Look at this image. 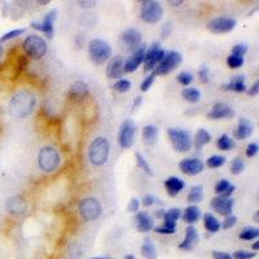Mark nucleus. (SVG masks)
Wrapping results in <instances>:
<instances>
[{"label":"nucleus","instance_id":"nucleus-1","mask_svg":"<svg viewBox=\"0 0 259 259\" xmlns=\"http://www.w3.org/2000/svg\"><path fill=\"white\" fill-rule=\"evenodd\" d=\"M35 105V96L31 94L30 91H18L17 94L13 95L11 101H9V113H11L12 117L17 118V119H22V118L29 117L33 113Z\"/></svg>","mask_w":259,"mask_h":259},{"label":"nucleus","instance_id":"nucleus-2","mask_svg":"<svg viewBox=\"0 0 259 259\" xmlns=\"http://www.w3.org/2000/svg\"><path fill=\"white\" fill-rule=\"evenodd\" d=\"M109 151H110V145L105 138L100 136L95 139L88 148V158L91 163L95 166L104 165L108 161Z\"/></svg>","mask_w":259,"mask_h":259},{"label":"nucleus","instance_id":"nucleus-3","mask_svg":"<svg viewBox=\"0 0 259 259\" xmlns=\"http://www.w3.org/2000/svg\"><path fill=\"white\" fill-rule=\"evenodd\" d=\"M88 54L95 63L101 65L112 57V47L101 39H92L88 44Z\"/></svg>","mask_w":259,"mask_h":259},{"label":"nucleus","instance_id":"nucleus-4","mask_svg":"<svg viewBox=\"0 0 259 259\" xmlns=\"http://www.w3.org/2000/svg\"><path fill=\"white\" fill-rule=\"evenodd\" d=\"M60 153L53 147H44L40 149L38 154V163L39 167L45 172H52L57 169L60 165Z\"/></svg>","mask_w":259,"mask_h":259},{"label":"nucleus","instance_id":"nucleus-5","mask_svg":"<svg viewBox=\"0 0 259 259\" xmlns=\"http://www.w3.org/2000/svg\"><path fill=\"white\" fill-rule=\"evenodd\" d=\"M167 134H169L170 142H171L175 151L180 152V153L190 151L193 143L189 131L181 128H169Z\"/></svg>","mask_w":259,"mask_h":259},{"label":"nucleus","instance_id":"nucleus-6","mask_svg":"<svg viewBox=\"0 0 259 259\" xmlns=\"http://www.w3.org/2000/svg\"><path fill=\"white\" fill-rule=\"evenodd\" d=\"M22 47H24L25 53L31 58H42L47 53V48H48L45 40L39 35L27 36L24 40Z\"/></svg>","mask_w":259,"mask_h":259},{"label":"nucleus","instance_id":"nucleus-7","mask_svg":"<svg viewBox=\"0 0 259 259\" xmlns=\"http://www.w3.org/2000/svg\"><path fill=\"white\" fill-rule=\"evenodd\" d=\"M140 16H142L143 21L147 22V24H157L162 18L163 8L158 2L145 0L142 3Z\"/></svg>","mask_w":259,"mask_h":259},{"label":"nucleus","instance_id":"nucleus-8","mask_svg":"<svg viewBox=\"0 0 259 259\" xmlns=\"http://www.w3.org/2000/svg\"><path fill=\"white\" fill-rule=\"evenodd\" d=\"M101 210H103L101 204L99 202V200L94 199V197H87V199L82 200L79 204V213L86 222L96 220L101 215Z\"/></svg>","mask_w":259,"mask_h":259},{"label":"nucleus","instance_id":"nucleus-9","mask_svg":"<svg viewBox=\"0 0 259 259\" xmlns=\"http://www.w3.org/2000/svg\"><path fill=\"white\" fill-rule=\"evenodd\" d=\"M181 60H183V57H181V54L179 53V52H166L165 57H163L162 60H161V62L157 65V68L154 69L153 73L156 76H166V74H170V73L181 62Z\"/></svg>","mask_w":259,"mask_h":259},{"label":"nucleus","instance_id":"nucleus-10","mask_svg":"<svg viewBox=\"0 0 259 259\" xmlns=\"http://www.w3.org/2000/svg\"><path fill=\"white\" fill-rule=\"evenodd\" d=\"M181 217L180 209L172 208L163 213V224L154 228L157 233L161 235H172L176 231V220Z\"/></svg>","mask_w":259,"mask_h":259},{"label":"nucleus","instance_id":"nucleus-11","mask_svg":"<svg viewBox=\"0 0 259 259\" xmlns=\"http://www.w3.org/2000/svg\"><path fill=\"white\" fill-rule=\"evenodd\" d=\"M119 45L124 52H135L142 45V34L136 29H127L119 38Z\"/></svg>","mask_w":259,"mask_h":259},{"label":"nucleus","instance_id":"nucleus-12","mask_svg":"<svg viewBox=\"0 0 259 259\" xmlns=\"http://www.w3.org/2000/svg\"><path fill=\"white\" fill-rule=\"evenodd\" d=\"M236 21L235 18L227 17V16H220V17H215L208 22V29L214 34H226L232 31L235 29Z\"/></svg>","mask_w":259,"mask_h":259},{"label":"nucleus","instance_id":"nucleus-13","mask_svg":"<svg viewBox=\"0 0 259 259\" xmlns=\"http://www.w3.org/2000/svg\"><path fill=\"white\" fill-rule=\"evenodd\" d=\"M135 136L136 124L131 119H126L121 124L119 135H118V142H119V145H121L122 149H128V148L133 147L134 142H135Z\"/></svg>","mask_w":259,"mask_h":259},{"label":"nucleus","instance_id":"nucleus-14","mask_svg":"<svg viewBox=\"0 0 259 259\" xmlns=\"http://www.w3.org/2000/svg\"><path fill=\"white\" fill-rule=\"evenodd\" d=\"M166 51L165 49L161 48L160 43L156 42L152 44V47L147 51L145 53V58H144V65H145V70L147 72H152L157 68V65L161 62L163 57H165Z\"/></svg>","mask_w":259,"mask_h":259},{"label":"nucleus","instance_id":"nucleus-15","mask_svg":"<svg viewBox=\"0 0 259 259\" xmlns=\"http://www.w3.org/2000/svg\"><path fill=\"white\" fill-rule=\"evenodd\" d=\"M56 18H57V11H56V9H52V11H49V12L43 17L42 21L33 22V24H31V27L35 29V30L42 31L47 38L52 39L54 35L53 24L54 21H56Z\"/></svg>","mask_w":259,"mask_h":259},{"label":"nucleus","instance_id":"nucleus-16","mask_svg":"<svg viewBox=\"0 0 259 259\" xmlns=\"http://www.w3.org/2000/svg\"><path fill=\"white\" fill-rule=\"evenodd\" d=\"M145 53H147V45L142 44L135 52H133V54L130 56L128 60L124 61V72L126 73L135 72V70L138 69L143 62H144Z\"/></svg>","mask_w":259,"mask_h":259},{"label":"nucleus","instance_id":"nucleus-17","mask_svg":"<svg viewBox=\"0 0 259 259\" xmlns=\"http://www.w3.org/2000/svg\"><path fill=\"white\" fill-rule=\"evenodd\" d=\"M233 205H235V200L231 199V197L219 196L211 200V208L214 209L217 213H219L220 215H224V217L231 215L233 210Z\"/></svg>","mask_w":259,"mask_h":259},{"label":"nucleus","instance_id":"nucleus-18","mask_svg":"<svg viewBox=\"0 0 259 259\" xmlns=\"http://www.w3.org/2000/svg\"><path fill=\"white\" fill-rule=\"evenodd\" d=\"M124 58L121 56H115L109 61L108 68H106V76L109 78H122L124 74Z\"/></svg>","mask_w":259,"mask_h":259},{"label":"nucleus","instance_id":"nucleus-19","mask_svg":"<svg viewBox=\"0 0 259 259\" xmlns=\"http://www.w3.org/2000/svg\"><path fill=\"white\" fill-rule=\"evenodd\" d=\"M208 117L210 119H223V118H233L235 117V110L231 106L224 103H218L211 108L208 113Z\"/></svg>","mask_w":259,"mask_h":259},{"label":"nucleus","instance_id":"nucleus-20","mask_svg":"<svg viewBox=\"0 0 259 259\" xmlns=\"http://www.w3.org/2000/svg\"><path fill=\"white\" fill-rule=\"evenodd\" d=\"M179 169L187 175H197L204 170V163L199 158H185L180 162Z\"/></svg>","mask_w":259,"mask_h":259},{"label":"nucleus","instance_id":"nucleus-21","mask_svg":"<svg viewBox=\"0 0 259 259\" xmlns=\"http://www.w3.org/2000/svg\"><path fill=\"white\" fill-rule=\"evenodd\" d=\"M199 242V232L197 229L193 226H189L185 231V237L181 241V244L179 245L181 250H192L193 247L196 246V244Z\"/></svg>","mask_w":259,"mask_h":259},{"label":"nucleus","instance_id":"nucleus-22","mask_svg":"<svg viewBox=\"0 0 259 259\" xmlns=\"http://www.w3.org/2000/svg\"><path fill=\"white\" fill-rule=\"evenodd\" d=\"M251 134H253V123L249 119H246V118H241L240 122H238L237 127H236V130L233 131V136L237 140H245Z\"/></svg>","mask_w":259,"mask_h":259},{"label":"nucleus","instance_id":"nucleus-23","mask_svg":"<svg viewBox=\"0 0 259 259\" xmlns=\"http://www.w3.org/2000/svg\"><path fill=\"white\" fill-rule=\"evenodd\" d=\"M7 210L9 214L20 215L26 210V201L21 196H13L7 201Z\"/></svg>","mask_w":259,"mask_h":259},{"label":"nucleus","instance_id":"nucleus-24","mask_svg":"<svg viewBox=\"0 0 259 259\" xmlns=\"http://www.w3.org/2000/svg\"><path fill=\"white\" fill-rule=\"evenodd\" d=\"M136 226L140 232H149L154 227V222L152 217L145 211H140L136 215Z\"/></svg>","mask_w":259,"mask_h":259},{"label":"nucleus","instance_id":"nucleus-25","mask_svg":"<svg viewBox=\"0 0 259 259\" xmlns=\"http://www.w3.org/2000/svg\"><path fill=\"white\" fill-rule=\"evenodd\" d=\"M165 187L167 189V192H169L170 196L174 197L184 189L185 184H184V181L181 179L176 178V176H171V178H169L165 181Z\"/></svg>","mask_w":259,"mask_h":259},{"label":"nucleus","instance_id":"nucleus-26","mask_svg":"<svg viewBox=\"0 0 259 259\" xmlns=\"http://www.w3.org/2000/svg\"><path fill=\"white\" fill-rule=\"evenodd\" d=\"M223 90L227 91H235V92H244L246 90V86H245V77L237 76L233 77L232 81L227 83V85H223Z\"/></svg>","mask_w":259,"mask_h":259},{"label":"nucleus","instance_id":"nucleus-27","mask_svg":"<svg viewBox=\"0 0 259 259\" xmlns=\"http://www.w3.org/2000/svg\"><path fill=\"white\" fill-rule=\"evenodd\" d=\"M90 94V90H88V86L83 82H76L74 85L70 87L69 95L74 99H83L87 95Z\"/></svg>","mask_w":259,"mask_h":259},{"label":"nucleus","instance_id":"nucleus-28","mask_svg":"<svg viewBox=\"0 0 259 259\" xmlns=\"http://www.w3.org/2000/svg\"><path fill=\"white\" fill-rule=\"evenodd\" d=\"M200 218H201V210H200V209L197 208L196 205L188 206V208L185 209V211H184V214H183L184 222H185V223H188V224L196 223Z\"/></svg>","mask_w":259,"mask_h":259},{"label":"nucleus","instance_id":"nucleus-29","mask_svg":"<svg viewBox=\"0 0 259 259\" xmlns=\"http://www.w3.org/2000/svg\"><path fill=\"white\" fill-rule=\"evenodd\" d=\"M157 138H158V128L156 126L148 124L143 128V139L145 144L153 145L157 142Z\"/></svg>","mask_w":259,"mask_h":259},{"label":"nucleus","instance_id":"nucleus-30","mask_svg":"<svg viewBox=\"0 0 259 259\" xmlns=\"http://www.w3.org/2000/svg\"><path fill=\"white\" fill-rule=\"evenodd\" d=\"M210 142H211L210 134H209L206 130L200 128L199 131H197V134H196V139H195V147H196L197 151H199V149H201L204 145H206L208 143H210Z\"/></svg>","mask_w":259,"mask_h":259},{"label":"nucleus","instance_id":"nucleus-31","mask_svg":"<svg viewBox=\"0 0 259 259\" xmlns=\"http://www.w3.org/2000/svg\"><path fill=\"white\" fill-rule=\"evenodd\" d=\"M204 222H205V228L208 229L209 232L215 233L220 229L219 220H218L214 215H211L210 213H206V214L204 215Z\"/></svg>","mask_w":259,"mask_h":259},{"label":"nucleus","instance_id":"nucleus-32","mask_svg":"<svg viewBox=\"0 0 259 259\" xmlns=\"http://www.w3.org/2000/svg\"><path fill=\"white\" fill-rule=\"evenodd\" d=\"M142 254H143V256L147 259H156L157 258L156 247H154L153 242H152L149 238H147V240L144 241V244H143Z\"/></svg>","mask_w":259,"mask_h":259},{"label":"nucleus","instance_id":"nucleus-33","mask_svg":"<svg viewBox=\"0 0 259 259\" xmlns=\"http://www.w3.org/2000/svg\"><path fill=\"white\" fill-rule=\"evenodd\" d=\"M204 200V187L202 185H195L190 188L189 195H188V201L192 204H197Z\"/></svg>","mask_w":259,"mask_h":259},{"label":"nucleus","instance_id":"nucleus-34","mask_svg":"<svg viewBox=\"0 0 259 259\" xmlns=\"http://www.w3.org/2000/svg\"><path fill=\"white\" fill-rule=\"evenodd\" d=\"M181 96L189 103H197L201 99V92L197 88H184L183 92H181Z\"/></svg>","mask_w":259,"mask_h":259},{"label":"nucleus","instance_id":"nucleus-35","mask_svg":"<svg viewBox=\"0 0 259 259\" xmlns=\"http://www.w3.org/2000/svg\"><path fill=\"white\" fill-rule=\"evenodd\" d=\"M235 140H232L228 135H222L217 142V147L220 151H231L235 148Z\"/></svg>","mask_w":259,"mask_h":259},{"label":"nucleus","instance_id":"nucleus-36","mask_svg":"<svg viewBox=\"0 0 259 259\" xmlns=\"http://www.w3.org/2000/svg\"><path fill=\"white\" fill-rule=\"evenodd\" d=\"M259 236V229L255 228V227H245L244 229L240 233V238L241 240H245V241H250V240H254Z\"/></svg>","mask_w":259,"mask_h":259},{"label":"nucleus","instance_id":"nucleus-37","mask_svg":"<svg viewBox=\"0 0 259 259\" xmlns=\"http://www.w3.org/2000/svg\"><path fill=\"white\" fill-rule=\"evenodd\" d=\"M224 163H226V157L215 154V156H211L210 158H208L206 165H208V167H210V169H218V167H222Z\"/></svg>","mask_w":259,"mask_h":259},{"label":"nucleus","instance_id":"nucleus-38","mask_svg":"<svg viewBox=\"0 0 259 259\" xmlns=\"http://www.w3.org/2000/svg\"><path fill=\"white\" fill-rule=\"evenodd\" d=\"M135 157H136V165H138L139 169L144 170V171L147 172V174L149 175V176H152V175H153V171H152L151 166H149L148 161L145 160L144 157H143L140 153H136Z\"/></svg>","mask_w":259,"mask_h":259},{"label":"nucleus","instance_id":"nucleus-39","mask_svg":"<svg viewBox=\"0 0 259 259\" xmlns=\"http://www.w3.org/2000/svg\"><path fill=\"white\" fill-rule=\"evenodd\" d=\"M242 63H244V57L235 56V54H229L228 57H227V65L231 69H238V68L242 67Z\"/></svg>","mask_w":259,"mask_h":259},{"label":"nucleus","instance_id":"nucleus-40","mask_svg":"<svg viewBox=\"0 0 259 259\" xmlns=\"http://www.w3.org/2000/svg\"><path fill=\"white\" fill-rule=\"evenodd\" d=\"M25 31H26L25 29H16V30L8 31V33H6L2 38H0V43L8 42V40L15 39V38H17V36H21Z\"/></svg>","mask_w":259,"mask_h":259},{"label":"nucleus","instance_id":"nucleus-41","mask_svg":"<svg viewBox=\"0 0 259 259\" xmlns=\"http://www.w3.org/2000/svg\"><path fill=\"white\" fill-rule=\"evenodd\" d=\"M245 169V162L242 161V158H235V160L232 161V166H231V171H232V174L237 175V174H241L242 171H244Z\"/></svg>","mask_w":259,"mask_h":259},{"label":"nucleus","instance_id":"nucleus-42","mask_svg":"<svg viewBox=\"0 0 259 259\" xmlns=\"http://www.w3.org/2000/svg\"><path fill=\"white\" fill-rule=\"evenodd\" d=\"M131 88V82L128 79H119L114 85V90L118 92H128Z\"/></svg>","mask_w":259,"mask_h":259},{"label":"nucleus","instance_id":"nucleus-43","mask_svg":"<svg viewBox=\"0 0 259 259\" xmlns=\"http://www.w3.org/2000/svg\"><path fill=\"white\" fill-rule=\"evenodd\" d=\"M231 187H232V184L229 183L228 180H226V179H222V180H219L215 184V192L219 193V195H223V193L227 192Z\"/></svg>","mask_w":259,"mask_h":259},{"label":"nucleus","instance_id":"nucleus-44","mask_svg":"<svg viewBox=\"0 0 259 259\" xmlns=\"http://www.w3.org/2000/svg\"><path fill=\"white\" fill-rule=\"evenodd\" d=\"M176 79H178V82H179V83H180L181 86H184V87H187L188 85H190V83H192L193 76H192V74H190V73H188V72H181Z\"/></svg>","mask_w":259,"mask_h":259},{"label":"nucleus","instance_id":"nucleus-45","mask_svg":"<svg viewBox=\"0 0 259 259\" xmlns=\"http://www.w3.org/2000/svg\"><path fill=\"white\" fill-rule=\"evenodd\" d=\"M256 256L255 251H246V250H237L233 253V259H253Z\"/></svg>","mask_w":259,"mask_h":259},{"label":"nucleus","instance_id":"nucleus-46","mask_svg":"<svg viewBox=\"0 0 259 259\" xmlns=\"http://www.w3.org/2000/svg\"><path fill=\"white\" fill-rule=\"evenodd\" d=\"M154 78H156V74H154V73H151V74H149V76H148L147 78L143 81L142 86H140V90H142L143 92H145V91L149 90V88L152 87V85H153Z\"/></svg>","mask_w":259,"mask_h":259},{"label":"nucleus","instance_id":"nucleus-47","mask_svg":"<svg viewBox=\"0 0 259 259\" xmlns=\"http://www.w3.org/2000/svg\"><path fill=\"white\" fill-rule=\"evenodd\" d=\"M247 52V45L241 43V44H236L233 45L232 48V53L231 54H235V56H240V57H244V54Z\"/></svg>","mask_w":259,"mask_h":259},{"label":"nucleus","instance_id":"nucleus-48","mask_svg":"<svg viewBox=\"0 0 259 259\" xmlns=\"http://www.w3.org/2000/svg\"><path fill=\"white\" fill-rule=\"evenodd\" d=\"M199 77L201 83H204V85H206L209 82V68L206 65H202L201 67V69L199 72Z\"/></svg>","mask_w":259,"mask_h":259},{"label":"nucleus","instance_id":"nucleus-49","mask_svg":"<svg viewBox=\"0 0 259 259\" xmlns=\"http://www.w3.org/2000/svg\"><path fill=\"white\" fill-rule=\"evenodd\" d=\"M236 222H237V218L235 217V215H228V217L226 218V220L223 222V224H222V227H223V229H229L232 228L233 226L236 224Z\"/></svg>","mask_w":259,"mask_h":259},{"label":"nucleus","instance_id":"nucleus-50","mask_svg":"<svg viewBox=\"0 0 259 259\" xmlns=\"http://www.w3.org/2000/svg\"><path fill=\"white\" fill-rule=\"evenodd\" d=\"M258 151H259L258 144H256V143H251V144L247 145L246 148V156L249 157V158H251V157H254L256 153H258Z\"/></svg>","mask_w":259,"mask_h":259},{"label":"nucleus","instance_id":"nucleus-51","mask_svg":"<svg viewBox=\"0 0 259 259\" xmlns=\"http://www.w3.org/2000/svg\"><path fill=\"white\" fill-rule=\"evenodd\" d=\"M139 206H140V202L138 199H131L128 202V211L130 213H136L139 210Z\"/></svg>","mask_w":259,"mask_h":259},{"label":"nucleus","instance_id":"nucleus-52","mask_svg":"<svg viewBox=\"0 0 259 259\" xmlns=\"http://www.w3.org/2000/svg\"><path fill=\"white\" fill-rule=\"evenodd\" d=\"M154 202L157 204L158 200H157L154 196H152V195H147V196H144V199H143V205L144 206H152Z\"/></svg>","mask_w":259,"mask_h":259},{"label":"nucleus","instance_id":"nucleus-53","mask_svg":"<svg viewBox=\"0 0 259 259\" xmlns=\"http://www.w3.org/2000/svg\"><path fill=\"white\" fill-rule=\"evenodd\" d=\"M213 258L214 259H232V255L224 251H213Z\"/></svg>","mask_w":259,"mask_h":259},{"label":"nucleus","instance_id":"nucleus-54","mask_svg":"<svg viewBox=\"0 0 259 259\" xmlns=\"http://www.w3.org/2000/svg\"><path fill=\"white\" fill-rule=\"evenodd\" d=\"M170 34H171V24H170V22H167V24H165L162 26V30H161V35H162V38H167Z\"/></svg>","mask_w":259,"mask_h":259},{"label":"nucleus","instance_id":"nucleus-55","mask_svg":"<svg viewBox=\"0 0 259 259\" xmlns=\"http://www.w3.org/2000/svg\"><path fill=\"white\" fill-rule=\"evenodd\" d=\"M258 92H259V81H256L255 83L251 86V88H249V95H250V96H256Z\"/></svg>","mask_w":259,"mask_h":259},{"label":"nucleus","instance_id":"nucleus-56","mask_svg":"<svg viewBox=\"0 0 259 259\" xmlns=\"http://www.w3.org/2000/svg\"><path fill=\"white\" fill-rule=\"evenodd\" d=\"M79 4H81V7H85V8H88V7H92L95 6V2H79Z\"/></svg>","mask_w":259,"mask_h":259},{"label":"nucleus","instance_id":"nucleus-57","mask_svg":"<svg viewBox=\"0 0 259 259\" xmlns=\"http://www.w3.org/2000/svg\"><path fill=\"white\" fill-rule=\"evenodd\" d=\"M140 104H142V97H136V100H135V101H134L133 108L136 109L139 105H140Z\"/></svg>","mask_w":259,"mask_h":259},{"label":"nucleus","instance_id":"nucleus-58","mask_svg":"<svg viewBox=\"0 0 259 259\" xmlns=\"http://www.w3.org/2000/svg\"><path fill=\"white\" fill-rule=\"evenodd\" d=\"M170 4H172V6H175V7H178V6H180V4H183V2H181V0H178V2H170Z\"/></svg>","mask_w":259,"mask_h":259},{"label":"nucleus","instance_id":"nucleus-59","mask_svg":"<svg viewBox=\"0 0 259 259\" xmlns=\"http://www.w3.org/2000/svg\"><path fill=\"white\" fill-rule=\"evenodd\" d=\"M258 249H259V242L255 241V242H254V244H253V250L256 253V251H258Z\"/></svg>","mask_w":259,"mask_h":259},{"label":"nucleus","instance_id":"nucleus-60","mask_svg":"<svg viewBox=\"0 0 259 259\" xmlns=\"http://www.w3.org/2000/svg\"><path fill=\"white\" fill-rule=\"evenodd\" d=\"M3 53H4V48H3V45H2V43H0V60H2V57H3Z\"/></svg>","mask_w":259,"mask_h":259},{"label":"nucleus","instance_id":"nucleus-61","mask_svg":"<svg viewBox=\"0 0 259 259\" xmlns=\"http://www.w3.org/2000/svg\"><path fill=\"white\" fill-rule=\"evenodd\" d=\"M38 3H39V4H49V0H43V2L40 0V2H38Z\"/></svg>","mask_w":259,"mask_h":259},{"label":"nucleus","instance_id":"nucleus-62","mask_svg":"<svg viewBox=\"0 0 259 259\" xmlns=\"http://www.w3.org/2000/svg\"><path fill=\"white\" fill-rule=\"evenodd\" d=\"M124 259H135V256H134V255H131V254H128V255H127L126 258H124Z\"/></svg>","mask_w":259,"mask_h":259},{"label":"nucleus","instance_id":"nucleus-63","mask_svg":"<svg viewBox=\"0 0 259 259\" xmlns=\"http://www.w3.org/2000/svg\"><path fill=\"white\" fill-rule=\"evenodd\" d=\"M91 259H108V258H104V256H95V258H91Z\"/></svg>","mask_w":259,"mask_h":259}]
</instances>
